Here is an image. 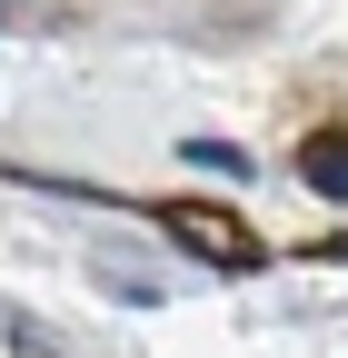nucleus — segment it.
Returning a JSON list of instances; mask_svg holds the SVG:
<instances>
[{"mask_svg":"<svg viewBox=\"0 0 348 358\" xmlns=\"http://www.w3.org/2000/svg\"><path fill=\"white\" fill-rule=\"evenodd\" d=\"M298 169H309L328 199H348V140H309V150H298Z\"/></svg>","mask_w":348,"mask_h":358,"instance_id":"1","label":"nucleus"}]
</instances>
